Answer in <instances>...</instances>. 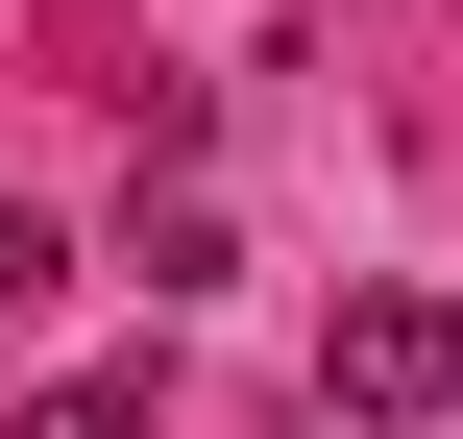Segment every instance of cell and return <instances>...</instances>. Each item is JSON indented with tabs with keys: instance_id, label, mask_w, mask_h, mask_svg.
<instances>
[{
	"instance_id": "cell-1",
	"label": "cell",
	"mask_w": 463,
	"mask_h": 439,
	"mask_svg": "<svg viewBox=\"0 0 463 439\" xmlns=\"http://www.w3.org/2000/svg\"><path fill=\"white\" fill-rule=\"evenodd\" d=\"M439 391H463V318H439V293H342V342H317V415H342V439H415Z\"/></svg>"
},
{
	"instance_id": "cell-2",
	"label": "cell",
	"mask_w": 463,
	"mask_h": 439,
	"mask_svg": "<svg viewBox=\"0 0 463 439\" xmlns=\"http://www.w3.org/2000/svg\"><path fill=\"white\" fill-rule=\"evenodd\" d=\"M24 439H146V391H122V367H73V391H49Z\"/></svg>"
},
{
	"instance_id": "cell-3",
	"label": "cell",
	"mask_w": 463,
	"mask_h": 439,
	"mask_svg": "<svg viewBox=\"0 0 463 439\" xmlns=\"http://www.w3.org/2000/svg\"><path fill=\"white\" fill-rule=\"evenodd\" d=\"M24 293H73V244H49V220H0V318H24Z\"/></svg>"
}]
</instances>
